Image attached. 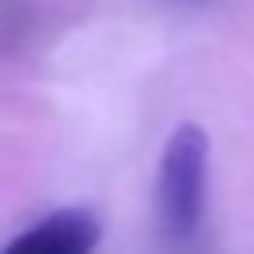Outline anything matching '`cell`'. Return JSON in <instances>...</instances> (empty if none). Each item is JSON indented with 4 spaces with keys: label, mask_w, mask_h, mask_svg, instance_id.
<instances>
[{
    "label": "cell",
    "mask_w": 254,
    "mask_h": 254,
    "mask_svg": "<svg viewBox=\"0 0 254 254\" xmlns=\"http://www.w3.org/2000/svg\"><path fill=\"white\" fill-rule=\"evenodd\" d=\"M210 139L198 123H179L163 147L155 175V218L167 238H190L206 206Z\"/></svg>",
    "instance_id": "6da1fadb"
},
{
    "label": "cell",
    "mask_w": 254,
    "mask_h": 254,
    "mask_svg": "<svg viewBox=\"0 0 254 254\" xmlns=\"http://www.w3.org/2000/svg\"><path fill=\"white\" fill-rule=\"evenodd\" d=\"M99 238H103L99 218L83 206H67V210H52L48 218L16 234L0 254H91Z\"/></svg>",
    "instance_id": "7a4b0ae2"
},
{
    "label": "cell",
    "mask_w": 254,
    "mask_h": 254,
    "mask_svg": "<svg viewBox=\"0 0 254 254\" xmlns=\"http://www.w3.org/2000/svg\"><path fill=\"white\" fill-rule=\"evenodd\" d=\"M187 4H206V0H187Z\"/></svg>",
    "instance_id": "3957f363"
}]
</instances>
